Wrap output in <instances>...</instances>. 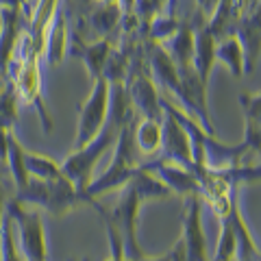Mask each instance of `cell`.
Here are the masks:
<instances>
[{"instance_id":"1","label":"cell","mask_w":261,"mask_h":261,"mask_svg":"<svg viewBox=\"0 0 261 261\" xmlns=\"http://www.w3.org/2000/svg\"><path fill=\"white\" fill-rule=\"evenodd\" d=\"M39 59L42 55L37 53L35 44L29 35V31H20L18 42L11 53L9 65H7V74L5 79H9L11 87L15 89V96L18 100H22L24 105H31L35 107L39 122H42L44 133H50L53 130V120L46 111L44 105V96H42V76H39Z\"/></svg>"},{"instance_id":"2","label":"cell","mask_w":261,"mask_h":261,"mask_svg":"<svg viewBox=\"0 0 261 261\" xmlns=\"http://www.w3.org/2000/svg\"><path fill=\"white\" fill-rule=\"evenodd\" d=\"M13 200H18L24 207H33V209L46 211V214H53V216H65L83 205L96 209L98 214L105 211L100 202L89 198L85 192H79L63 174L57 178H48V181L29 178V183L22 190L15 192Z\"/></svg>"},{"instance_id":"3","label":"cell","mask_w":261,"mask_h":261,"mask_svg":"<svg viewBox=\"0 0 261 261\" xmlns=\"http://www.w3.org/2000/svg\"><path fill=\"white\" fill-rule=\"evenodd\" d=\"M133 124L135 122H130V124L120 128L116 146H113L111 163L100 176L92 178L89 185L85 187V194L89 198L98 200L111 192H120L137 172V163L140 161H137V148L133 142Z\"/></svg>"},{"instance_id":"4","label":"cell","mask_w":261,"mask_h":261,"mask_svg":"<svg viewBox=\"0 0 261 261\" xmlns=\"http://www.w3.org/2000/svg\"><path fill=\"white\" fill-rule=\"evenodd\" d=\"M118 133H120V128L107 120L105 126L100 128V133H98L92 142H87L85 146H81V148H74V152H70L68 157L63 159V163H59L61 174L68 178L79 192H85V187L94 178L96 166L100 163L105 154H107V150L116 146Z\"/></svg>"},{"instance_id":"5","label":"cell","mask_w":261,"mask_h":261,"mask_svg":"<svg viewBox=\"0 0 261 261\" xmlns=\"http://www.w3.org/2000/svg\"><path fill=\"white\" fill-rule=\"evenodd\" d=\"M5 211L11 216L15 246L20 250V257L24 261H48L42 211L33 207H24L13 198L5 202Z\"/></svg>"},{"instance_id":"6","label":"cell","mask_w":261,"mask_h":261,"mask_svg":"<svg viewBox=\"0 0 261 261\" xmlns=\"http://www.w3.org/2000/svg\"><path fill=\"white\" fill-rule=\"evenodd\" d=\"M142 205H144V200L135 192V187L126 183L120 190V198L116 202V207L111 209V214L107 209L100 214L105 222L111 224L118 231L122 240V252H124V259L128 261H137L144 257L140 240H137V214H140Z\"/></svg>"},{"instance_id":"7","label":"cell","mask_w":261,"mask_h":261,"mask_svg":"<svg viewBox=\"0 0 261 261\" xmlns=\"http://www.w3.org/2000/svg\"><path fill=\"white\" fill-rule=\"evenodd\" d=\"M109 111V83L102 76L92 81V92L85 98V102L79 109V126L74 137V148H81L87 142L100 133V128L107 122Z\"/></svg>"},{"instance_id":"8","label":"cell","mask_w":261,"mask_h":261,"mask_svg":"<svg viewBox=\"0 0 261 261\" xmlns=\"http://www.w3.org/2000/svg\"><path fill=\"white\" fill-rule=\"evenodd\" d=\"M159 150L163 152L161 159L172 161V163H176V166L190 170V172L194 174L196 163L192 159L190 135H187V130L178 124V120L168 109H163V118H161V148Z\"/></svg>"},{"instance_id":"9","label":"cell","mask_w":261,"mask_h":261,"mask_svg":"<svg viewBox=\"0 0 261 261\" xmlns=\"http://www.w3.org/2000/svg\"><path fill=\"white\" fill-rule=\"evenodd\" d=\"M185 209H183V252L185 261H209L207 255V240L205 231H202V198L200 196H190L185 198Z\"/></svg>"},{"instance_id":"10","label":"cell","mask_w":261,"mask_h":261,"mask_svg":"<svg viewBox=\"0 0 261 261\" xmlns=\"http://www.w3.org/2000/svg\"><path fill=\"white\" fill-rule=\"evenodd\" d=\"M142 170L150 172L159 178L170 190V194H178L183 198H190V196H198V181L196 176L176 163L168 161V159H154V161H146V163H137Z\"/></svg>"},{"instance_id":"11","label":"cell","mask_w":261,"mask_h":261,"mask_svg":"<svg viewBox=\"0 0 261 261\" xmlns=\"http://www.w3.org/2000/svg\"><path fill=\"white\" fill-rule=\"evenodd\" d=\"M238 192H233V200H231V209H228V222L233 228V238H235V261H261V252L255 238H252V231L248 228V224L244 222L240 202H238Z\"/></svg>"},{"instance_id":"12","label":"cell","mask_w":261,"mask_h":261,"mask_svg":"<svg viewBox=\"0 0 261 261\" xmlns=\"http://www.w3.org/2000/svg\"><path fill=\"white\" fill-rule=\"evenodd\" d=\"M68 18L61 11V5L55 9L50 24L46 29V37H44V53L42 57H46V63L50 68H57L63 57H65V48H68Z\"/></svg>"},{"instance_id":"13","label":"cell","mask_w":261,"mask_h":261,"mask_svg":"<svg viewBox=\"0 0 261 261\" xmlns=\"http://www.w3.org/2000/svg\"><path fill=\"white\" fill-rule=\"evenodd\" d=\"M233 35L244 50V61H246V74H250L259 59V9L246 11L238 20V27H233Z\"/></svg>"},{"instance_id":"14","label":"cell","mask_w":261,"mask_h":261,"mask_svg":"<svg viewBox=\"0 0 261 261\" xmlns=\"http://www.w3.org/2000/svg\"><path fill=\"white\" fill-rule=\"evenodd\" d=\"M216 42L218 39L211 35V31L207 29V24L194 29V57L192 65L198 72V76L202 83H209L211 68L216 63Z\"/></svg>"},{"instance_id":"15","label":"cell","mask_w":261,"mask_h":261,"mask_svg":"<svg viewBox=\"0 0 261 261\" xmlns=\"http://www.w3.org/2000/svg\"><path fill=\"white\" fill-rule=\"evenodd\" d=\"M20 24V9L0 7V79H5L7 74V65L22 31Z\"/></svg>"},{"instance_id":"16","label":"cell","mask_w":261,"mask_h":261,"mask_svg":"<svg viewBox=\"0 0 261 261\" xmlns=\"http://www.w3.org/2000/svg\"><path fill=\"white\" fill-rule=\"evenodd\" d=\"M166 50L176 65H187L192 63L194 57V27L192 24H181L166 42L159 44Z\"/></svg>"},{"instance_id":"17","label":"cell","mask_w":261,"mask_h":261,"mask_svg":"<svg viewBox=\"0 0 261 261\" xmlns=\"http://www.w3.org/2000/svg\"><path fill=\"white\" fill-rule=\"evenodd\" d=\"M216 61L222 63L235 79H240V76L246 74L244 50H242L238 37H235L233 33H231V35L220 37V42H216Z\"/></svg>"},{"instance_id":"18","label":"cell","mask_w":261,"mask_h":261,"mask_svg":"<svg viewBox=\"0 0 261 261\" xmlns=\"http://www.w3.org/2000/svg\"><path fill=\"white\" fill-rule=\"evenodd\" d=\"M133 142H135L137 152L146 154V157L159 152V148H161V122L148 120V118H142L140 122L135 120V124H133Z\"/></svg>"},{"instance_id":"19","label":"cell","mask_w":261,"mask_h":261,"mask_svg":"<svg viewBox=\"0 0 261 261\" xmlns=\"http://www.w3.org/2000/svg\"><path fill=\"white\" fill-rule=\"evenodd\" d=\"M24 152H27V148L20 144L13 130H9L7 133V170H9V174L15 183V192L22 190L31 178L27 172V163H24Z\"/></svg>"},{"instance_id":"20","label":"cell","mask_w":261,"mask_h":261,"mask_svg":"<svg viewBox=\"0 0 261 261\" xmlns=\"http://www.w3.org/2000/svg\"><path fill=\"white\" fill-rule=\"evenodd\" d=\"M120 18H122V9L118 3H105L102 7H98L89 13V27L94 29L96 39H109L111 33L116 27H120Z\"/></svg>"},{"instance_id":"21","label":"cell","mask_w":261,"mask_h":261,"mask_svg":"<svg viewBox=\"0 0 261 261\" xmlns=\"http://www.w3.org/2000/svg\"><path fill=\"white\" fill-rule=\"evenodd\" d=\"M128 183L135 187V192L140 194V198L144 202L146 200H159V198H166V196H170L168 187L163 185L154 174L146 172V170H142L140 166H137V172L133 174V178H130Z\"/></svg>"},{"instance_id":"22","label":"cell","mask_w":261,"mask_h":261,"mask_svg":"<svg viewBox=\"0 0 261 261\" xmlns=\"http://www.w3.org/2000/svg\"><path fill=\"white\" fill-rule=\"evenodd\" d=\"M24 163H27V172H29L31 178H42V181H48V178L61 176V166L53 157H48V154L27 150L24 152Z\"/></svg>"},{"instance_id":"23","label":"cell","mask_w":261,"mask_h":261,"mask_svg":"<svg viewBox=\"0 0 261 261\" xmlns=\"http://www.w3.org/2000/svg\"><path fill=\"white\" fill-rule=\"evenodd\" d=\"M18 120V96L11 83H0V128L13 130V124Z\"/></svg>"},{"instance_id":"24","label":"cell","mask_w":261,"mask_h":261,"mask_svg":"<svg viewBox=\"0 0 261 261\" xmlns=\"http://www.w3.org/2000/svg\"><path fill=\"white\" fill-rule=\"evenodd\" d=\"M196 5H198V13L209 22V18L214 15L216 7H218V0H196Z\"/></svg>"},{"instance_id":"25","label":"cell","mask_w":261,"mask_h":261,"mask_svg":"<svg viewBox=\"0 0 261 261\" xmlns=\"http://www.w3.org/2000/svg\"><path fill=\"white\" fill-rule=\"evenodd\" d=\"M29 5V0H0V7H9V9H22Z\"/></svg>"},{"instance_id":"26","label":"cell","mask_w":261,"mask_h":261,"mask_svg":"<svg viewBox=\"0 0 261 261\" xmlns=\"http://www.w3.org/2000/svg\"><path fill=\"white\" fill-rule=\"evenodd\" d=\"M128 261V259H124ZM137 261H170V252H166V255H159V257H142V259H137Z\"/></svg>"},{"instance_id":"27","label":"cell","mask_w":261,"mask_h":261,"mask_svg":"<svg viewBox=\"0 0 261 261\" xmlns=\"http://www.w3.org/2000/svg\"><path fill=\"white\" fill-rule=\"evenodd\" d=\"M209 261H224V259H220V257H214V259H209Z\"/></svg>"}]
</instances>
